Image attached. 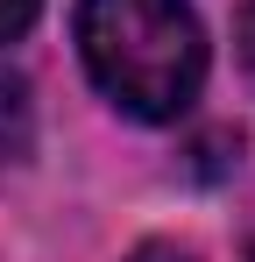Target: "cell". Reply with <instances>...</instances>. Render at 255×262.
I'll return each instance as SVG.
<instances>
[{
	"label": "cell",
	"mask_w": 255,
	"mask_h": 262,
	"mask_svg": "<svg viewBox=\"0 0 255 262\" xmlns=\"http://www.w3.org/2000/svg\"><path fill=\"white\" fill-rule=\"evenodd\" d=\"M78 57L128 121H177L206 85L192 0H78Z\"/></svg>",
	"instance_id": "1"
},
{
	"label": "cell",
	"mask_w": 255,
	"mask_h": 262,
	"mask_svg": "<svg viewBox=\"0 0 255 262\" xmlns=\"http://www.w3.org/2000/svg\"><path fill=\"white\" fill-rule=\"evenodd\" d=\"M29 149V85L14 64H0V156H22Z\"/></svg>",
	"instance_id": "2"
},
{
	"label": "cell",
	"mask_w": 255,
	"mask_h": 262,
	"mask_svg": "<svg viewBox=\"0 0 255 262\" xmlns=\"http://www.w3.org/2000/svg\"><path fill=\"white\" fill-rule=\"evenodd\" d=\"M42 14V0H0V43H14V36H29Z\"/></svg>",
	"instance_id": "3"
},
{
	"label": "cell",
	"mask_w": 255,
	"mask_h": 262,
	"mask_svg": "<svg viewBox=\"0 0 255 262\" xmlns=\"http://www.w3.org/2000/svg\"><path fill=\"white\" fill-rule=\"evenodd\" d=\"M241 64H248V78H255V0L241 7Z\"/></svg>",
	"instance_id": "4"
},
{
	"label": "cell",
	"mask_w": 255,
	"mask_h": 262,
	"mask_svg": "<svg viewBox=\"0 0 255 262\" xmlns=\"http://www.w3.org/2000/svg\"><path fill=\"white\" fill-rule=\"evenodd\" d=\"M128 262H192V255H184V248H163V241H149V248H135Z\"/></svg>",
	"instance_id": "5"
},
{
	"label": "cell",
	"mask_w": 255,
	"mask_h": 262,
	"mask_svg": "<svg viewBox=\"0 0 255 262\" xmlns=\"http://www.w3.org/2000/svg\"><path fill=\"white\" fill-rule=\"evenodd\" d=\"M241 248H248V262H255V213H248V234H241Z\"/></svg>",
	"instance_id": "6"
}]
</instances>
